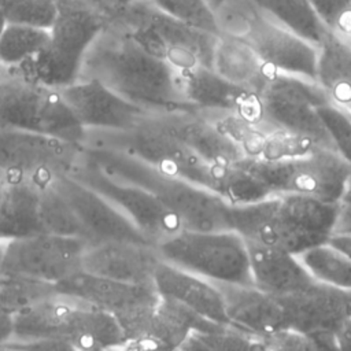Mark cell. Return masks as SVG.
<instances>
[{
	"mask_svg": "<svg viewBox=\"0 0 351 351\" xmlns=\"http://www.w3.org/2000/svg\"><path fill=\"white\" fill-rule=\"evenodd\" d=\"M108 21L107 10L95 1L58 0L47 47L25 66L5 71L58 89L67 86L78 81L82 58Z\"/></svg>",
	"mask_w": 351,
	"mask_h": 351,
	"instance_id": "obj_5",
	"label": "cell"
},
{
	"mask_svg": "<svg viewBox=\"0 0 351 351\" xmlns=\"http://www.w3.org/2000/svg\"><path fill=\"white\" fill-rule=\"evenodd\" d=\"M1 241H3V240L0 239V251H1Z\"/></svg>",
	"mask_w": 351,
	"mask_h": 351,
	"instance_id": "obj_50",
	"label": "cell"
},
{
	"mask_svg": "<svg viewBox=\"0 0 351 351\" xmlns=\"http://www.w3.org/2000/svg\"><path fill=\"white\" fill-rule=\"evenodd\" d=\"M333 233L351 234V174L346 182L343 193L336 202V221Z\"/></svg>",
	"mask_w": 351,
	"mask_h": 351,
	"instance_id": "obj_43",
	"label": "cell"
},
{
	"mask_svg": "<svg viewBox=\"0 0 351 351\" xmlns=\"http://www.w3.org/2000/svg\"><path fill=\"white\" fill-rule=\"evenodd\" d=\"M177 77L182 108L195 110L207 115L239 114L263 129L262 107L258 93L230 84L210 67L177 71Z\"/></svg>",
	"mask_w": 351,
	"mask_h": 351,
	"instance_id": "obj_17",
	"label": "cell"
},
{
	"mask_svg": "<svg viewBox=\"0 0 351 351\" xmlns=\"http://www.w3.org/2000/svg\"><path fill=\"white\" fill-rule=\"evenodd\" d=\"M280 300L288 328L310 336L318 350H336L333 333L351 315L348 291L314 280Z\"/></svg>",
	"mask_w": 351,
	"mask_h": 351,
	"instance_id": "obj_15",
	"label": "cell"
},
{
	"mask_svg": "<svg viewBox=\"0 0 351 351\" xmlns=\"http://www.w3.org/2000/svg\"><path fill=\"white\" fill-rule=\"evenodd\" d=\"M315 82L330 103L351 111V47L332 32L318 45Z\"/></svg>",
	"mask_w": 351,
	"mask_h": 351,
	"instance_id": "obj_28",
	"label": "cell"
},
{
	"mask_svg": "<svg viewBox=\"0 0 351 351\" xmlns=\"http://www.w3.org/2000/svg\"><path fill=\"white\" fill-rule=\"evenodd\" d=\"M56 292L77 298L90 306L101 308L117 317L118 321L134 315L159 302L154 285L128 284L82 270L75 271L55 285Z\"/></svg>",
	"mask_w": 351,
	"mask_h": 351,
	"instance_id": "obj_21",
	"label": "cell"
},
{
	"mask_svg": "<svg viewBox=\"0 0 351 351\" xmlns=\"http://www.w3.org/2000/svg\"><path fill=\"white\" fill-rule=\"evenodd\" d=\"M154 287L160 296L170 298L210 321L229 324L219 287L204 277L160 261L154 274Z\"/></svg>",
	"mask_w": 351,
	"mask_h": 351,
	"instance_id": "obj_24",
	"label": "cell"
},
{
	"mask_svg": "<svg viewBox=\"0 0 351 351\" xmlns=\"http://www.w3.org/2000/svg\"><path fill=\"white\" fill-rule=\"evenodd\" d=\"M162 261L217 284H252L248 247L234 230L184 229L156 245Z\"/></svg>",
	"mask_w": 351,
	"mask_h": 351,
	"instance_id": "obj_8",
	"label": "cell"
},
{
	"mask_svg": "<svg viewBox=\"0 0 351 351\" xmlns=\"http://www.w3.org/2000/svg\"><path fill=\"white\" fill-rule=\"evenodd\" d=\"M333 336L336 350H351V315L339 325Z\"/></svg>",
	"mask_w": 351,
	"mask_h": 351,
	"instance_id": "obj_45",
	"label": "cell"
},
{
	"mask_svg": "<svg viewBox=\"0 0 351 351\" xmlns=\"http://www.w3.org/2000/svg\"><path fill=\"white\" fill-rule=\"evenodd\" d=\"M298 258L313 280L351 291V259L328 241L298 254Z\"/></svg>",
	"mask_w": 351,
	"mask_h": 351,
	"instance_id": "obj_32",
	"label": "cell"
},
{
	"mask_svg": "<svg viewBox=\"0 0 351 351\" xmlns=\"http://www.w3.org/2000/svg\"><path fill=\"white\" fill-rule=\"evenodd\" d=\"M78 80H97L149 112L182 108L177 70L115 23H107L86 49Z\"/></svg>",
	"mask_w": 351,
	"mask_h": 351,
	"instance_id": "obj_1",
	"label": "cell"
},
{
	"mask_svg": "<svg viewBox=\"0 0 351 351\" xmlns=\"http://www.w3.org/2000/svg\"><path fill=\"white\" fill-rule=\"evenodd\" d=\"M38 211L41 232L81 239L80 228L69 204L52 186L51 181L41 188Z\"/></svg>",
	"mask_w": 351,
	"mask_h": 351,
	"instance_id": "obj_34",
	"label": "cell"
},
{
	"mask_svg": "<svg viewBox=\"0 0 351 351\" xmlns=\"http://www.w3.org/2000/svg\"><path fill=\"white\" fill-rule=\"evenodd\" d=\"M160 261L156 245L151 243L112 240L88 244L81 256V270L128 284L154 285Z\"/></svg>",
	"mask_w": 351,
	"mask_h": 351,
	"instance_id": "obj_20",
	"label": "cell"
},
{
	"mask_svg": "<svg viewBox=\"0 0 351 351\" xmlns=\"http://www.w3.org/2000/svg\"><path fill=\"white\" fill-rule=\"evenodd\" d=\"M245 243L252 284L256 288L282 298L314 281L298 255L261 243Z\"/></svg>",
	"mask_w": 351,
	"mask_h": 351,
	"instance_id": "obj_25",
	"label": "cell"
},
{
	"mask_svg": "<svg viewBox=\"0 0 351 351\" xmlns=\"http://www.w3.org/2000/svg\"><path fill=\"white\" fill-rule=\"evenodd\" d=\"M125 344L115 315L55 292L14 315L12 337L1 348L110 350Z\"/></svg>",
	"mask_w": 351,
	"mask_h": 351,
	"instance_id": "obj_2",
	"label": "cell"
},
{
	"mask_svg": "<svg viewBox=\"0 0 351 351\" xmlns=\"http://www.w3.org/2000/svg\"><path fill=\"white\" fill-rule=\"evenodd\" d=\"M5 182H7V177H5V174L0 170V197H1V195H3V191H4Z\"/></svg>",
	"mask_w": 351,
	"mask_h": 351,
	"instance_id": "obj_47",
	"label": "cell"
},
{
	"mask_svg": "<svg viewBox=\"0 0 351 351\" xmlns=\"http://www.w3.org/2000/svg\"><path fill=\"white\" fill-rule=\"evenodd\" d=\"M86 245L82 239L45 232L3 240L0 274L56 285L81 270Z\"/></svg>",
	"mask_w": 351,
	"mask_h": 351,
	"instance_id": "obj_13",
	"label": "cell"
},
{
	"mask_svg": "<svg viewBox=\"0 0 351 351\" xmlns=\"http://www.w3.org/2000/svg\"><path fill=\"white\" fill-rule=\"evenodd\" d=\"M155 114L178 140L206 163H234L244 158L241 149L207 114L189 108Z\"/></svg>",
	"mask_w": 351,
	"mask_h": 351,
	"instance_id": "obj_22",
	"label": "cell"
},
{
	"mask_svg": "<svg viewBox=\"0 0 351 351\" xmlns=\"http://www.w3.org/2000/svg\"><path fill=\"white\" fill-rule=\"evenodd\" d=\"M69 174L103 195L154 245L184 230V225L177 214L151 192L111 177L81 155Z\"/></svg>",
	"mask_w": 351,
	"mask_h": 351,
	"instance_id": "obj_12",
	"label": "cell"
},
{
	"mask_svg": "<svg viewBox=\"0 0 351 351\" xmlns=\"http://www.w3.org/2000/svg\"><path fill=\"white\" fill-rule=\"evenodd\" d=\"M348 295H350V300H351V291H350V292H348Z\"/></svg>",
	"mask_w": 351,
	"mask_h": 351,
	"instance_id": "obj_51",
	"label": "cell"
},
{
	"mask_svg": "<svg viewBox=\"0 0 351 351\" xmlns=\"http://www.w3.org/2000/svg\"><path fill=\"white\" fill-rule=\"evenodd\" d=\"M241 163L271 195H302L328 203L339 200L351 174V166L336 151L324 147L302 156L281 160L243 158Z\"/></svg>",
	"mask_w": 351,
	"mask_h": 351,
	"instance_id": "obj_9",
	"label": "cell"
},
{
	"mask_svg": "<svg viewBox=\"0 0 351 351\" xmlns=\"http://www.w3.org/2000/svg\"><path fill=\"white\" fill-rule=\"evenodd\" d=\"M328 243L340 250L343 254H346L351 259V234L344 233H332L328 239Z\"/></svg>",
	"mask_w": 351,
	"mask_h": 351,
	"instance_id": "obj_46",
	"label": "cell"
},
{
	"mask_svg": "<svg viewBox=\"0 0 351 351\" xmlns=\"http://www.w3.org/2000/svg\"><path fill=\"white\" fill-rule=\"evenodd\" d=\"M180 350H262V346L259 336L232 324H221L213 330L191 332Z\"/></svg>",
	"mask_w": 351,
	"mask_h": 351,
	"instance_id": "obj_33",
	"label": "cell"
},
{
	"mask_svg": "<svg viewBox=\"0 0 351 351\" xmlns=\"http://www.w3.org/2000/svg\"><path fill=\"white\" fill-rule=\"evenodd\" d=\"M43 185L29 178H7L0 197V239L41 232L40 192Z\"/></svg>",
	"mask_w": 351,
	"mask_h": 351,
	"instance_id": "obj_27",
	"label": "cell"
},
{
	"mask_svg": "<svg viewBox=\"0 0 351 351\" xmlns=\"http://www.w3.org/2000/svg\"><path fill=\"white\" fill-rule=\"evenodd\" d=\"M84 145L122 151L154 169L200 185L206 162L178 140L158 118L147 112L128 130H86Z\"/></svg>",
	"mask_w": 351,
	"mask_h": 351,
	"instance_id": "obj_10",
	"label": "cell"
},
{
	"mask_svg": "<svg viewBox=\"0 0 351 351\" xmlns=\"http://www.w3.org/2000/svg\"><path fill=\"white\" fill-rule=\"evenodd\" d=\"M4 25H5V19H4V16H3V14H1V11H0V32L3 30Z\"/></svg>",
	"mask_w": 351,
	"mask_h": 351,
	"instance_id": "obj_49",
	"label": "cell"
},
{
	"mask_svg": "<svg viewBox=\"0 0 351 351\" xmlns=\"http://www.w3.org/2000/svg\"><path fill=\"white\" fill-rule=\"evenodd\" d=\"M336 203L302 195H273L230 206L232 230L245 241L300 254L328 241L335 229Z\"/></svg>",
	"mask_w": 351,
	"mask_h": 351,
	"instance_id": "obj_3",
	"label": "cell"
},
{
	"mask_svg": "<svg viewBox=\"0 0 351 351\" xmlns=\"http://www.w3.org/2000/svg\"><path fill=\"white\" fill-rule=\"evenodd\" d=\"M14 328V315L3 304L0 299V348L4 343L11 340Z\"/></svg>",
	"mask_w": 351,
	"mask_h": 351,
	"instance_id": "obj_44",
	"label": "cell"
},
{
	"mask_svg": "<svg viewBox=\"0 0 351 351\" xmlns=\"http://www.w3.org/2000/svg\"><path fill=\"white\" fill-rule=\"evenodd\" d=\"M110 23L128 29L144 48L177 71L211 69L218 36L180 22L151 1L126 0Z\"/></svg>",
	"mask_w": 351,
	"mask_h": 351,
	"instance_id": "obj_6",
	"label": "cell"
},
{
	"mask_svg": "<svg viewBox=\"0 0 351 351\" xmlns=\"http://www.w3.org/2000/svg\"><path fill=\"white\" fill-rule=\"evenodd\" d=\"M82 145L44 133L0 128V170L45 185L78 162Z\"/></svg>",
	"mask_w": 351,
	"mask_h": 351,
	"instance_id": "obj_14",
	"label": "cell"
},
{
	"mask_svg": "<svg viewBox=\"0 0 351 351\" xmlns=\"http://www.w3.org/2000/svg\"><path fill=\"white\" fill-rule=\"evenodd\" d=\"M259 100L265 132H292L333 149L319 117V107L329 99L315 81L276 71L259 92Z\"/></svg>",
	"mask_w": 351,
	"mask_h": 351,
	"instance_id": "obj_11",
	"label": "cell"
},
{
	"mask_svg": "<svg viewBox=\"0 0 351 351\" xmlns=\"http://www.w3.org/2000/svg\"><path fill=\"white\" fill-rule=\"evenodd\" d=\"M51 184L69 204L80 228L81 239L88 244L112 240L149 243L103 195L71 174L62 173Z\"/></svg>",
	"mask_w": 351,
	"mask_h": 351,
	"instance_id": "obj_16",
	"label": "cell"
},
{
	"mask_svg": "<svg viewBox=\"0 0 351 351\" xmlns=\"http://www.w3.org/2000/svg\"><path fill=\"white\" fill-rule=\"evenodd\" d=\"M200 186L229 204H248L273 196L241 160L234 163H206Z\"/></svg>",
	"mask_w": 351,
	"mask_h": 351,
	"instance_id": "obj_29",
	"label": "cell"
},
{
	"mask_svg": "<svg viewBox=\"0 0 351 351\" xmlns=\"http://www.w3.org/2000/svg\"><path fill=\"white\" fill-rule=\"evenodd\" d=\"M241 40L274 71L315 81L318 47L273 21L263 10Z\"/></svg>",
	"mask_w": 351,
	"mask_h": 351,
	"instance_id": "obj_18",
	"label": "cell"
},
{
	"mask_svg": "<svg viewBox=\"0 0 351 351\" xmlns=\"http://www.w3.org/2000/svg\"><path fill=\"white\" fill-rule=\"evenodd\" d=\"M262 350H318L314 340L292 328H284L259 337Z\"/></svg>",
	"mask_w": 351,
	"mask_h": 351,
	"instance_id": "obj_42",
	"label": "cell"
},
{
	"mask_svg": "<svg viewBox=\"0 0 351 351\" xmlns=\"http://www.w3.org/2000/svg\"><path fill=\"white\" fill-rule=\"evenodd\" d=\"M217 126L241 149L244 158H259L262 154L266 132L239 114L225 112L210 115Z\"/></svg>",
	"mask_w": 351,
	"mask_h": 351,
	"instance_id": "obj_36",
	"label": "cell"
},
{
	"mask_svg": "<svg viewBox=\"0 0 351 351\" xmlns=\"http://www.w3.org/2000/svg\"><path fill=\"white\" fill-rule=\"evenodd\" d=\"M0 128L44 133L81 145L86 138V130L58 88L5 70H0Z\"/></svg>",
	"mask_w": 351,
	"mask_h": 351,
	"instance_id": "obj_7",
	"label": "cell"
},
{
	"mask_svg": "<svg viewBox=\"0 0 351 351\" xmlns=\"http://www.w3.org/2000/svg\"><path fill=\"white\" fill-rule=\"evenodd\" d=\"M151 3L185 25L219 36L214 11L206 0H154Z\"/></svg>",
	"mask_w": 351,
	"mask_h": 351,
	"instance_id": "obj_38",
	"label": "cell"
},
{
	"mask_svg": "<svg viewBox=\"0 0 351 351\" xmlns=\"http://www.w3.org/2000/svg\"><path fill=\"white\" fill-rule=\"evenodd\" d=\"M49 40V29L21 23H7L0 32V69L15 70L43 52Z\"/></svg>",
	"mask_w": 351,
	"mask_h": 351,
	"instance_id": "obj_31",
	"label": "cell"
},
{
	"mask_svg": "<svg viewBox=\"0 0 351 351\" xmlns=\"http://www.w3.org/2000/svg\"><path fill=\"white\" fill-rule=\"evenodd\" d=\"M81 156L114 178L138 185L156 196L181 219L184 229H230V206L206 188L165 174L152 166L112 148L82 145Z\"/></svg>",
	"mask_w": 351,
	"mask_h": 351,
	"instance_id": "obj_4",
	"label": "cell"
},
{
	"mask_svg": "<svg viewBox=\"0 0 351 351\" xmlns=\"http://www.w3.org/2000/svg\"><path fill=\"white\" fill-rule=\"evenodd\" d=\"M0 11L7 23L49 29L58 12V0H0Z\"/></svg>",
	"mask_w": 351,
	"mask_h": 351,
	"instance_id": "obj_37",
	"label": "cell"
},
{
	"mask_svg": "<svg viewBox=\"0 0 351 351\" xmlns=\"http://www.w3.org/2000/svg\"><path fill=\"white\" fill-rule=\"evenodd\" d=\"M328 29L339 38L351 32V0H310Z\"/></svg>",
	"mask_w": 351,
	"mask_h": 351,
	"instance_id": "obj_41",
	"label": "cell"
},
{
	"mask_svg": "<svg viewBox=\"0 0 351 351\" xmlns=\"http://www.w3.org/2000/svg\"><path fill=\"white\" fill-rule=\"evenodd\" d=\"M273 21L318 47L329 34L328 26L310 0H254Z\"/></svg>",
	"mask_w": 351,
	"mask_h": 351,
	"instance_id": "obj_30",
	"label": "cell"
},
{
	"mask_svg": "<svg viewBox=\"0 0 351 351\" xmlns=\"http://www.w3.org/2000/svg\"><path fill=\"white\" fill-rule=\"evenodd\" d=\"M319 117L333 149L351 166V114L328 101L319 107Z\"/></svg>",
	"mask_w": 351,
	"mask_h": 351,
	"instance_id": "obj_40",
	"label": "cell"
},
{
	"mask_svg": "<svg viewBox=\"0 0 351 351\" xmlns=\"http://www.w3.org/2000/svg\"><path fill=\"white\" fill-rule=\"evenodd\" d=\"M317 147L319 145H317L308 137L281 129H273L266 133L259 159L281 160L302 156L311 152Z\"/></svg>",
	"mask_w": 351,
	"mask_h": 351,
	"instance_id": "obj_39",
	"label": "cell"
},
{
	"mask_svg": "<svg viewBox=\"0 0 351 351\" xmlns=\"http://www.w3.org/2000/svg\"><path fill=\"white\" fill-rule=\"evenodd\" d=\"M217 285L223 296L228 322L236 328L259 337L288 328L280 298H276L255 285Z\"/></svg>",
	"mask_w": 351,
	"mask_h": 351,
	"instance_id": "obj_23",
	"label": "cell"
},
{
	"mask_svg": "<svg viewBox=\"0 0 351 351\" xmlns=\"http://www.w3.org/2000/svg\"><path fill=\"white\" fill-rule=\"evenodd\" d=\"M55 292L53 284L0 274V299L12 315Z\"/></svg>",
	"mask_w": 351,
	"mask_h": 351,
	"instance_id": "obj_35",
	"label": "cell"
},
{
	"mask_svg": "<svg viewBox=\"0 0 351 351\" xmlns=\"http://www.w3.org/2000/svg\"><path fill=\"white\" fill-rule=\"evenodd\" d=\"M341 40H343L348 47H351V32H350L344 38H341Z\"/></svg>",
	"mask_w": 351,
	"mask_h": 351,
	"instance_id": "obj_48",
	"label": "cell"
},
{
	"mask_svg": "<svg viewBox=\"0 0 351 351\" xmlns=\"http://www.w3.org/2000/svg\"><path fill=\"white\" fill-rule=\"evenodd\" d=\"M147 1H154V0H147Z\"/></svg>",
	"mask_w": 351,
	"mask_h": 351,
	"instance_id": "obj_52",
	"label": "cell"
},
{
	"mask_svg": "<svg viewBox=\"0 0 351 351\" xmlns=\"http://www.w3.org/2000/svg\"><path fill=\"white\" fill-rule=\"evenodd\" d=\"M59 92L85 130H128L149 112L129 103L97 80H78L59 88Z\"/></svg>",
	"mask_w": 351,
	"mask_h": 351,
	"instance_id": "obj_19",
	"label": "cell"
},
{
	"mask_svg": "<svg viewBox=\"0 0 351 351\" xmlns=\"http://www.w3.org/2000/svg\"><path fill=\"white\" fill-rule=\"evenodd\" d=\"M211 69L230 84L258 93L276 73L241 38L218 36Z\"/></svg>",
	"mask_w": 351,
	"mask_h": 351,
	"instance_id": "obj_26",
	"label": "cell"
}]
</instances>
